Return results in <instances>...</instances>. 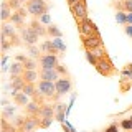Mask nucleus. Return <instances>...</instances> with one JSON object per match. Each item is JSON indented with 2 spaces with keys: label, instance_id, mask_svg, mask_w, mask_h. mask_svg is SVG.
I'll return each mask as SVG.
<instances>
[{
  "label": "nucleus",
  "instance_id": "5701e85b",
  "mask_svg": "<svg viewBox=\"0 0 132 132\" xmlns=\"http://www.w3.org/2000/svg\"><path fill=\"white\" fill-rule=\"evenodd\" d=\"M86 60H88V63L91 66H94V68H96V66H97V61H99V56L96 55V53H93V51H86Z\"/></svg>",
  "mask_w": 132,
  "mask_h": 132
},
{
  "label": "nucleus",
  "instance_id": "473e14b6",
  "mask_svg": "<svg viewBox=\"0 0 132 132\" xmlns=\"http://www.w3.org/2000/svg\"><path fill=\"white\" fill-rule=\"evenodd\" d=\"M10 43H12V46H22V45H25L23 41H22V36H18V35L12 36V38H10Z\"/></svg>",
  "mask_w": 132,
  "mask_h": 132
},
{
  "label": "nucleus",
  "instance_id": "aec40b11",
  "mask_svg": "<svg viewBox=\"0 0 132 132\" xmlns=\"http://www.w3.org/2000/svg\"><path fill=\"white\" fill-rule=\"evenodd\" d=\"M46 31H48V36L50 38H61V36H63V33H61V30L60 28L56 27V25H53V23H50L48 27H46Z\"/></svg>",
  "mask_w": 132,
  "mask_h": 132
},
{
  "label": "nucleus",
  "instance_id": "1a4fd4ad",
  "mask_svg": "<svg viewBox=\"0 0 132 132\" xmlns=\"http://www.w3.org/2000/svg\"><path fill=\"white\" fill-rule=\"evenodd\" d=\"M55 84H56V101L61 96H66V94L71 91V88H73V82H71L69 78H60Z\"/></svg>",
  "mask_w": 132,
  "mask_h": 132
},
{
  "label": "nucleus",
  "instance_id": "37998d69",
  "mask_svg": "<svg viewBox=\"0 0 132 132\" xmlns=\"http://www.w3.org/2000/svg\"><path fill=\"white\" fill-rule=\"evenodd\" d=\"M66 2H68V5H69V8H71V7H74V5H76V3L79 2V0H66Z\"/></svg>",
  "mask_w": 132,
  "mask_h": 132
},
{
  "label": "nucleus",
  "instance_id": "2f4dec72",
  "mask_svg": "<svg viewBox=\"0 0 132 132\" xmlns=\"http://www.w3.org/2000/svg\"><path fill=\"white\" fill-rule=\"evenodd\" d=\"M45 99H46V97H43V96H41L40 93H36L35 96L31 97V101H33V102H36L38 106H43V104H46V102H45Z\"/></svg>",
  "mask_w": 132,
  "mask_h": 132
},
{
  "label": "nucleus",
  "instance_id": "9d476101",
  "mask_svg": "<svg viewBox=\"0 0 132 132\" xmlns=\"http://www.w3.org/2000/svg\"><path fill=\"white\" fill-rule=\"evenodd\" d=\"M38 76H40V81H50V82H56L61 78L56 69H40Z\"/></svg>",
  "mask_w": 132,
  "mask_h": 132
},
{
  "label": "nucleus",
  "instance_id": "09e8293b",
  "mask_svg": "<svg viewBox=\"0 0 132 132\" xmlns=\"http://www.w3.org/2000/svg\"><path fill=\"white\" fill-rule=\"evenodd\" d=\"M16 132H25V130H22V129H18V130H16Z\"/></svg>",
  "mask_w": 132,
  "mask_h": 132
},
{
  "label": "nucleus",
  "instance_id": "a878e982",
  "mask_svg": "<svg viewBox=\"0 0 132 132\" xmlns=\"http://www.w3.org/2000/svg\"><path fill=\"white\" fill-rule=\"evenodd\" d=\"M15 111H16V107H15V106H7V107H3L2 119H8L10 116H13V114H15Z\"/></svg>",
  "mask_w": 132,
  "mask_h": 132
},
{
  "label": "nucleus",
  "instance_id": "39448f33",
  "mask_svg": "<svg viewBox=\"0 0 132 132\" xmlns=\"http://www.w3.org/2000/svg\"><path fill=\"white\" fill-rule=\"evenodd\" d=\"M78 31H79L81 36H88V35H93V33H99L96 23H94L89 16L84 18V20H81V22H78Z\"/></svg>",
  "mask_w": 132,
  "mask_h": 132
},
{
  "label": "nucleus",
  "instance_id": "8fccbe9b",
  "mask_svg": "<svg viewBox=\"0 0 132 132\" xmlns=\"http://www.w3.org/2000/svg\"><path fill=\"white\" fill-rule=\"evenodd\" d=\"M129 119H130V121H132V116H130V117H129Z\"/></svg>",
  "mask_w": 132,
  "mask_h": 132
},
{
  "label": "nucleus",
  "instance_id": "49530a36",
  "mask_svg": "<svg viewBox=\"0 0 132 132\" xmlns=\"http://www.w3.org/2000/svg\"><path fill=\"white\" fill-rule=\"evenodd\" d=\"M127 25H132V13H127Z\"/></svg>",
  "mask_w": 132,
  "mask_h": 132
},
{
  "label": "nucleus",
  "instance_id": "20e7f679",
  "mask_svg": "<svg viewBox=\"0 0 132 132\" xmlns=\"http://www.w3.org/2000/svg\"><path fill=\"white\" fill-rule=\"evenodd\" d=\"M96 69H97V73H99V74H102V76H106V78L112 76V74H114L116 71H117V69H116V66H114L112 63H111V60L107 58V55L99 58Z\"/></svg>",
  "mask_w": 132,
  "mask_h": 132
},
{
  "label": "nucleus",
  "instance_id": "6e6552de",
  "mask_svg": "<svg viewBox=\"0 0 132 132\" xmlns=\"http://www.w3.org/2000/svg\"><path fill=\"white\" fill-rule=\"evenodd\" d=\"M20 36H22L23 43L27 45V46H35V45L38 43V40H40V36L36 35V33L33 31L30 27L22 28V30H20Z\"/></svg>",
  "mask_w": 132,
  "mask_h": 132
},
{
  "label": "nucleus",
  "instance_id": "2eb2a0df",
  "mask_svg": "<svg viewBox=\"0 0 132 132\" xmlns=\"http://www.w3.org/2000/svg\"><path fill=\"white\" fill-rule=\"evenodd\" d=\"M40 117H46V119H53L56 117V109H55V104H43L40 107Z\"/></svg>",
  "mask_w": 132,
  "mask_h": 132
},
{
  "label": "nucleus",
  "instance_id": "dca6fc26",
  "mask_svg": "<svg viewBox=\"0 0 132 132\" xmlns=\"http://www.w3.org/2000/svg\"><path fill=\"white\" fill-rule=\"evenodd\" d=\"M40 107H41V106H38L36 102L30 101L27 106H25V114H27V116H33V117H36V116H40Z\"/></svg>",
  "mask_w": 132,
  "mask_h": 132
},
{
  "label": "nucleus",
  "instance_id": "7c9ffc66",
  "mask_svg": "<svg viewBox=\"0 0 132 132\" xmlns=\"http://www.w3.org/2000/svg\"><path fill=\"white\" fill-rule=\"evenodd\" d=\"M53 119H46V117H40V129H48L51 126Z\"/></svg>",
  "mask_w": 132,
  "mask_h": 132
},
{
  "label": "nucleus",
  "instance_id": "ddd939ff",
  "mask_svg": "<svg viewBox=\"0 0 132 132\" xmlns=\"http://www.w3.org/2000/svg\"><path fill=\"white\" fill-rule=\"evenodd\" d=\"M40 50L41 53H45V55H60V51H58V48L55 46V43H53V40H45L43 43L40 45Z\"/></svg>",
  "mask_w": 132,
  "mask_h": 132
},
{
  "label": "nucleus",
  "instance_id": "7ed1b4c3",
  "mask_svg": "<svg viewBox=\"0 0 132 132\" xmlns=\"http://www.w3.org/2000/svg\"><path fill=\"white\" fill-rule=\"evenodd\" d=\"M36 88H38V93L43 97L51 99V101H56V84L50 81H38L36 82Z\"/></svg>",
  "mask_w": 132,
  "mask_h": 132
},
{
  "label": "nucleus",
  "instance_id": "4468645a",
  "mask_svg": "<svg viewBox=\"0 0 132 132\" xmlns=\"http://www.w3.org/2000/svg\"><path fill=\"white\" fill-rule=\"evenodd\" d=\"M12 13H13V10L10 8L7 0H3L2 5H0V20H2V23H7L12 18Z\"/></svg>",
  "mask_w": 132,
  "mask_h": 132
},
{
  "label": "nucleus",
  "instance_id": "a18cd8bd",
  "mask_svg": "<svg viewBox=\"0 0 132 132\" xmlns=\"http://www.w3.org/2000/svg\"><path fill=\"white\" fill-rule=\"evenodd\" d=\"M126 71H127V73H129V74H130V76H132V63L126 66Z\"/></svg>",
  "mask_w": 132,
  "mask_h": 132
},
{
  "label": "nucleus",
  "instance_id": "6ab92c4d",
  "mask_svg": "<svg viewBox=\"0 0 132 132\" xmlns=\"http://www.w3.org/2000/svg\"><path fill=\"white\" fill-rule=\"evenodd\" d=\"M10 73L12 76H22V74L25 73V66L23 63H18V61H13L10 66Z\"/></svg>",
  "mask_w": 132,
  "mask_h": 132
},
{
  "label": "nucleus",
  "instance_id": "f3484780",
  "mask_svg": "<svg viewBox=\"0 0 132 132\" xmlns=\"http://www.w3.org/2000/svg\"><path fill=\"white\" fill-rule=\"evenodd\" d=\"M23 94H27L28 97H33L36 93H38V88H36V82H25L23 89H22Z\"/></svg>",
  "mask_w": 132,
  "mask_h": 132
},
{
  "label": "nucleus",
  "instance_id": "9b49d317",
  "mask_svg": "<svg viewBox=\"0 0 132 132\" xmlns=\"http://www.w3.org/2000/svg\"><path fill=\"white\" fill-rule=\"evenodd\" d=\"M36 127H40V116H36V117H33V116H27L22 130L30 132V130H35Z\"/></svg>",
  "mask_w": 132,
  "mask_h": 132
},
{
  "label": "nucleus",
  "instance_id": "72a5a7b5",
  "mask_svg": "<svg viewBox=\"0 0 132 132\" xmlns=\"http://www.w3.org/2000/svg\"><path fill=\"white\" fill-rule=\"evenodd\" d=\"M56 71H58V74H60L61 78H68V69H66V66H63L61 63L56 66Z\"/></svg>",
  "mask_w": 132,
  "mask_h": 132
},
{
  "label": "nucleus",
  "instance_id": "bb28decb",
  "mask_svg": "<svg viewBox=\"0 0 132 132\" xmlns=\"http://www.w3.org/2000/svg\"><path fill=\"white\" fill-rule=\"evenodd\" d=\"M28 48V51H30V56L33 58V60H40L41 55H40V51L41 50L40 48H36V46H27Z\"/></svg>",
  "mask_w": 132,
  "mask_h": 132
},
{
  "label": "nucleus",
  "instance_id": "423d86ee",
  "mask_svg": "<svg viewBox=\"0 0 132 132\" xmlns=\"http://www.w3.org/2000/svg\"><path fill=\"white\" fill-rule=\"evenodd\" d=\"M71 13L74 16V20H76V23L88 18V2L86 0H79L74 7H71Z\"/></svg>",
  "mask_w": 132,
  "mask_h": 132
},
{
  "label": "nucleus",
  "instance_id": "e433bc0d",
  "mask_svg": "<svg viewBox=\"0 0 132 132\" xmlns=\"http://www.w3.org/2000/svg\"><path fill=\"white\" fill-rule=\"evenodd\" d=\"M121 127L124 130H127V132L132 130V121H130V119H124V121L121 122Z\"/></svg>",
  "mask_w": 132,
  "mask_h": 132
},
{
  "label": "nucleus",
  "instance_id": "c85d7f7f",
  "mask_svg": "<svg viewBox=\"0 0 132 132\" xmlns=\"http://www.w3.org/2000/svg\"><path fill=\"white\" fill-rule=\"evenodd\" d=\"M7 2H8V5H10V8H12V10H13V12L20 10V8L23 7V3L20 2V0H7Z\"/></svg>",
  "mask_w": 132,
  "mask_h": 132
},
{
  "label": "nucleus",
  "instance_id": "79ce46f5",
  "mask_svg": "<svg viewBox=\"0 0 132 132\" xmlns=\"http://www.w3.org/2000/svg\"><path fill=\"white\" fill-rule=\"evenodd\" d=\"M126 33L132 38V25H126Z\"/></svg>",
  "mask_w": 132,
  "mask_h": 132
},
{
  "label": "nucleus",
  "instance_id": "393cba45",
  "mask_svg": "<svg viewBox=\"0 0 132 132\" xmlns=\"http://www.w3.org/2000/svg\"><path fill=\"white\" fill-rule=\"evenodd\" d=\"M0 43H2V53H7L8 50L12 48V43H10V38L5 35H2V40H0Z\"/></svg>",
  "mask_w": 132,
  "mask_h": 132
},
{
  "label": "nucleus",
  "instance_id": "412c9836",
  "mask_svg": "<svg viewBox=\"0 0 132 132\" xmlns=\"http://www.w3.org/2000/svg\"><path fill=\"white\" fill-rule=\"evenodd\" d=\"M25 82H35L36 79H38V71H28V69H25V73L22 74Z\"/></svg>",
  "mask_w": 132,
  "mask_h": 132
},
{
  "label": "nucleus",
  "instance_id": "c03bdc74",
  "mask_svg": "<svg viewBox=\"0 0 132 132\" xmlns=\"http://www.w3.org/2000/svg\"><path fill=\"white\" fill-rule=\"evenodd\" d=\"M63 129H64V132H74V130L71 129V127H69L68 124H64V122H63Z\"/></svg>",
  "mask_w": 132,
  "mask_h": 132
},
{
  "label": "nucleus",
  "instance_id": "603ef678",
  "mask_svg": "<svg viewBox=\"0 0 132 132\" xmlns=\"http://www.w3.org/2000/svg\"><path fill=\"white\" fill-rule=\"evenodd\" d=\"M129 132H132V130H129Z\"/></svg>",
  "mask_w": 132,
  "mask_h": 132
},
{
  "label": "nucleus",
  "instance_id": "0eeeda50",
  "mask_svg": "<svg viewBox=\"0 0 132 132\" xmlns=\"http://www.w3.org/2000/svg\"><path fill=\"white\" fill-rule=\"evenodd\" d=\"M38 64L40 69H56V66L60 64V58L56 55H41Z\"/></svg>",
  "mask_w": 132,
  "mask_h": 132
},
{
  "label": "nucleus",
  "instance_id": "3c124183",
  "mask_svg": "<svg viewBox=\"0 0 132 132\" xmlns=\"http://www.w3.org/2000/svg\"><path fill=\"white\" fill-rule=\"evenodd\" d=\"M30 132H35V130H30Z\"/></svg>",
  "mask_w": 132,
  "mask_h": 132
},
{
  "label": "nucleus",
  "instance_id": "c9c22d12",
  "mask_svg": "<svg viewBox=\"0 0 132 132\" xmlns=\"http://www.w3.org/2000/svg\"><path fill=\"white\" fill-rule=\"evenodd\" d=\"M53 43H55V46L58 48V51H66V46H64V45H63V41H61V38H55V40H53Z\"/></svg>",
  "mask_w": 132,
  "mask_h": 132
},
{
  "label": "nucleus",
  "instance_id": "c756f323",
  "mask_svg": "<svg viewBox=\"0 0 132 132\" xmlns=\"http://www.w3.org/2000/svg\"><path fill=\"white\" fill-rule=\"evenodd\" d=\"M12 124H13L16 129H22V127H23V124H25V117H23V116H16V117L13 119V122H12Z\"/></svg>",
  "mask_w": 132,
  "mask_h": 132
},
{
  "label": "nucleus",
  "instance_id": "f704fd0d",
  "mask_svg": "<svg viewBox=\"0 0 132 132\" xmlns=\"http://www.w3.org/2000/svg\"><path fill=\"white\" fill-rule=\"evenodd\" d=\"M122 10L127 13H132V0H122Z\"/></svg>",
  "mask_w": 132,
  "mask_h": 132
},
{
  "label": "nucleus",
  "instance_id": "4be33fe9",
  "mask_svg": "<svg viewBox=\"0 0 132 132\" xmlns=\"http://www.w3.org/2000/svg\"><path fill=\"white\" fill-rule=\"evenodd\" d=\"M13 102L16 106H27L28 104V96L27 94H23V93H18V94H15L13 96Z\"/></svg>",
  "mask_w": 132,
  "mask_h": 132
},
{
  "label": "nucleus",
  "instance_id": "a19ab883",
  "mask_svg": "<svg viewBox=\"0 0 132 132\" xmlns=\"http://www.w3.org/2000/svg\"><path fill=\"white\" fill-rule=\"evenodd\" d=\"M56 121H60L61 124L64 122V112H60V114H56Z\"/></svg>",
  "mask_w": 132,
  "mask_h": 132
},
{
  "label": "nucleus",
  "instance_id": "f03ea898",
  "mask_svg": "<svg viewBox=\"0 0 132 132\" xmlns=\"http://www.w3.org/2000/svg\"><path fill=\"white\" fill-rule=\"evenodd\" d=\"M81 43L86 51H96V50L102 48V38L99 33H93L88 36H81Z\"/></svg>",
  "mask_w": 132,
  "mask_h": 132
},
{
  "label": "nucleus",
  "instance_id": "f8f14e48",
  "mask_svg": "<svg viewBox=\"0 0 132 132\" xmlns=\"http://www.w3.org/2000/svg\"><path fill=\"white\" fill-rule=\"evenodd\" d=\"M30 28H31V30L35 31V33H36L38 36H40V38H43V36H48L46 27H45V25L41 23L38 18H33L31 22H30Z\"/></svg>",
  "mask_w": 132,
  "mask_h": 132
},
{
  "label": "nucleus",
  "instance_id": "f257e3e1",
  "mask_svg": "<svg viewBox=\"0 0 132 132\" xmlns=\"http://www.w3.org/2000/svg\"><path fill=\"white\" fill-rule=\"evenodd\" d=\"M25 7H27L28 13H30L33 18H38V20L45 13H48V10H50V5L45 0H28Z\"/></svg>",
  "mask_w": 132,
  "mask_h": 132
},
{
  "label": "nucleus",
  "instance_id": "ea45409f",
  "mask_svg": "<svg viewBox=\"0 0 132 132\" xmlns=\"http://www.w3.org/2000/svg\"><path fill=\"white\" fill-rule=\"evenodd\" d=\"M40 22H41V23H48V25H50V15H48V13H45V15L40 18Z\"/></svg>",
  "mask_w": 132,
  "mask_h": 132
},
{
  "label": "nucleus",
  "instance_id": "4c0bfd02",
  "mask_svg": "<svg viewBox=\"0 0 132 132\" xmlns=\"http://www.w3.org/2000/svg\"><path fill=\"white\" fill-rule=\"evenodd\" d=\"M55 109H56V114L66 112V104H63V102H58V104H55Z\"/></svg>",
  "mask_w": 132,
  "mask_h": 132
},
{
  "label": "nucleus",
  "instance_id": "de8ad7c7",
  "mask_svg": "<svg viewBox=\"0 0 132 132\" xmlns=\"http://www.w3.org/2000/svg\"><path fill=\"white\" fill-rule=\"evenodd\" d=\"M20 2H22L23 5H27V2H28V0H20Z\"/></svg>",
  "mask_w": 132,
  "mask_h": 132
},
{
  "label": "nucleus",
  "instance_id": "a211bd4d",
  "mask_svg": "<svg viewBox=\"0 0 132 132\" xmlns=\"http://www.w3.org/2000/svg\"><path fill=\"white\" fill-rule=\"evenodd\" d=\"M2 35L8 36V38H12V36L16 35V27L15 25H10V23H2Z\"/></svg>",
  "mask_w": 132,
  "mask_h": 132
},
{
  "label": "nucleus",
  "instance_id": "58836bf2",
  "mask_svg": "<svg viewBox=\"0 0 132 132\" xmlns=\"http://www.w3.org/2000/svg\"><path fill=\"white\" fill-rule=\"evenodd\" d=\"M104 132H119V127H117V124H111L109 127L104 130Z\"/></svg>",
  "mask_w": 132,
  "mask_h": 132
},
{
  "label": "nucleus",
  "instance_id": "cd10ccee",
  "mask_svg": "<svg viewBox=\"0 0 132 132\" xmlns=\"http://www.w3.org/2000/svg\"><path fill=\"white\" fill-rule=\"evenodd\" d=\"M116 22L122 23V25H127V13H124V12H117V13H116Z\"/></svg>",
  "mask_w": 132,
  "mask_h": 132
},
{
  "label": "nucleus",
  "instance_id": "b1692460",
  "mask_svg": "<svg viewBox=\"0 0 132 132\" xmlns=\"http://www.w3.org/2000/svg\"><path fill=\"white\" fill-rule=\"evenodd\" d=\"M25 69H28V71H36V66H38V63H36V60H33V58H27V61L23 63Z\"/></svg>",
  "mask_w": 132,
  "mask_h": 132
}]
</instances>
